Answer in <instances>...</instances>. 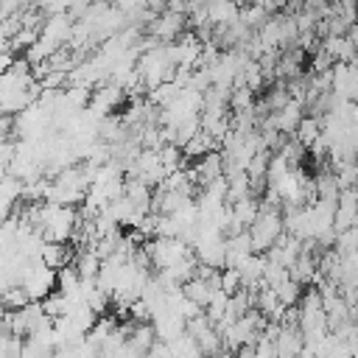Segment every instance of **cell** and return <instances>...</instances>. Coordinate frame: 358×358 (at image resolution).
Listing matches in <instances>:
<instances>
[{
	"label": "cell",
	"instance_id": "1",
	"mask_svg": "<svg viewBox=\"0 0 358 358\" xmlns=\"http://www.w3.org/2000/svg\"><path fill=\"white\" fill-rule=\"evenodd\" d=\"M182 291H185V296H187L190 302H196L199 308H207L210 299H213V294H215V288H213L207 280H199V277H193L190 282H185Z\"/></svg>",
	"mask_w": 358,
	"mask_h": 358
},
{
	"label": "cell",
	"instance_id": "2",
	"mask_svg": "<svg viewBox=\"0 0 358 358\" xmlns=\"http://www.w3.org/2000/svg\"><path fill=\"white\" fill-rule=\"evenodd\" d=\"M101 266H103V260L95 252H78L76 255V263H73V268L78 271L81 280H98Z\"/></svg>",
	"mask_w": 358,
	"mask_h": 358
},
{
	"label": "cell",
	"instance_id": "3",
	"mask_svg": "<svg viewBox=\"0 0 358 358\" xmlns=\"http://www.w3.org/2000/svg\"><path fill=\"white\" fill-rule=\"evenodd\" d=\"M305 148H310L319 137H322V120L319 117H313V115H305V120L299 123V129H296V134H294Z\"/></svg>",
	"mask_w": 358,
	"mask_h": 358
},
{
	"label": "cell",
	"instance_id": "4",
	"mask_svg": "<svg viewBox=\"0 0 358 358\" xmlns=\"http://www.w3.org/2000/svg\"><path fill=\"white\" fill-rule=\"evenodd\" d=\"M25 305H31V296L25 294V288L20 285L3 288V310H22Z\"/></svg>",
	"mask_w": 358,
	"mask_h": 358
},
{
	"label": "cell",
	"instance_id": "5",
	"mask_svg": "<svg viewBox=\"0 0 358 358\" xmlns=\"http://www.w3.org/2000/svg\"><path fill=\"white\" fill-rule=\"evenodd\" d=\"M221 288H224L229 296H235L238 291H243V282H241L238 268H224V271H221Z\"/></svg>",
	"mask_w": 358,
	"mask_h": 358
}]
</instances>
